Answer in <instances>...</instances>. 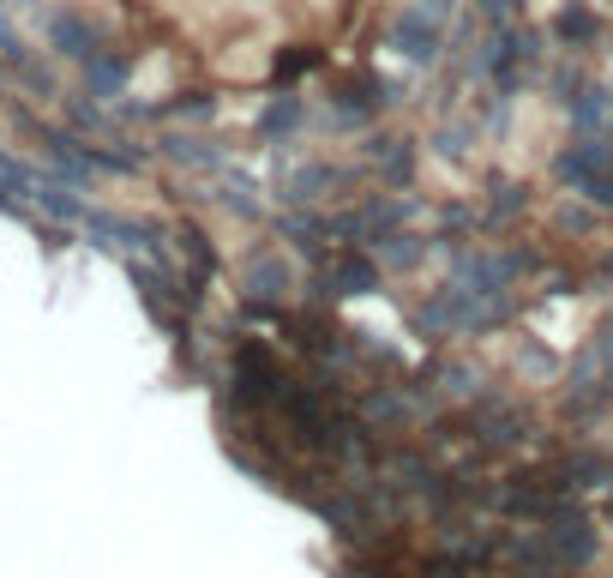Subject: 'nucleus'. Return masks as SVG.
Masks as SVG:
<instances>
[{"label":"nucleus","instance_id":"nucleus-1","mask_svg":"<svg viewBox=\"0 0 613 578\" xmlns=\"http://www.w3.org/2000/svg\"><path fill=\"white\" fill-rule=\"evenodd\" d=\"M392 42L409 55V61H433V55H439V31H433V25H422V12H409V19L392 31Z\"/></svg>","mask_w":613,"mask_h":578},{"label":"nucleus","instance_id":"nucleus-2","mask_svg":"<svg viewBox=\"0 0 613 578\" xmlns=\"http://www.w3.org/2000/svg\"><path fill=\"white\" fill-rule=\"evenodd\" d=\"M553 548H560V555H572V560H590L595 537H590V525H583V518H560V525H553Z\"/></svg>","mask_w":613,"mask_h":578},{"label":"nucleus","instance_id":"nucleus-3","mask_svg":"<svg viewBox=\"0 0 613 578\" xmlns=\"http://www.w3.org/2000/svg\"><path fill=\"white\" fill-rule=\"evenodd\" d=\"M295 121H301V102H295V97H277V102H271V109H265V121H259V133H265V139H271V133H289Z\"/></svg>","mask_w":613,"mask_h":578},{"label":"nucleus","instance_id":"nucleus-4","mask_svg":"<svg viewBox=\"0 0 613 578\" xmlns=\"http://www.w3.org/2000/svg\"><path fill=\"white\" fill-rule=\"evenodd\" d=\"M373 284H379V277H373V265H362V259H343L337 265V295H362Z\"/></svg>","mask_w":613,"mask_h":578},{"label":"nucleus","instance_id":"nucleus-5","mask_svg":"<svg viewBox=\"0 0 613 578\" xmlns=\"http://www.w3.org/2000/svg\"><path fill=\"white\" fill-rule=\"evenodd\" d=\"M560 37L565 42H583V37H595V19L583 7H572V12H560Z\"/></svg>","mask_w":613,"mask_h":578},{"label":"nucleus","instance_id":"nucleus-6","mask_svg":"<svg viewBox=\"0 0 613 578\" xmlns=\"http://www.w3.org/2000/svg\"><path fill=\"white\" fill-rule=\"evenodd\" d=\"M277 284H289V272H283V259H265L259 272H253V290H277Z\"/></svg>","mask_w":613,"mask_h":578},{"label":"nucleus","instance_id":"nucleus-7","mask_svg":"<svg viewBox=\"0 0 613 578\" xmlns=\"http://www.w3.org/2000/svg\"><path fill=\"white\" fill-rule=\"evenodd\" d=\"M590 193H595V199H602L607 212H613V175H595V182H590Z\"/></svg>","mask_w":613,"mask_h":578},{"label":"nucleus","instance_id":"nucleus-8","mask_svg":"<svg viewBox=\"0 0 613 578\" xmlns=\"http://www.w3.org/2000/svg\"><path fill=\"white\" fill-rule=\"evenodd\" d=\"M607 355H613V332H607Z\"/></svg>","mask_w":613,"mask_h":578}]
</instances>
